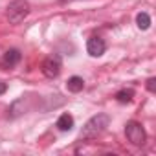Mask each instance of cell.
Instances as JSON below:
<instances>
[{
    "mask_svg": "<svg viewBox=\"0 0 156 156\" xmlns=\"http://www.w3.org/2000/svg\"><path fill=\"white\" fill-rule=\"evenodd\" d=\"M108 123H110L108 114H96V116H92V118L83 125V129H81V132H79V140H92V138H98L99 134H103V132L107 130Z\"/></svg>",
    "mask_w": 156,
    "mask_h": 156,
    "instance_id": "cell-1",
    "label": "cell"
},
{
    "mask_svg": "<svg viewBox=\"0 0 156 156\" xmlns=\"http://www.w3.org/2000/svg\"><path fill=\"white\" fill-rule=\"evenodd\" d=\"M6 15H8V20L11 24H20L30 15V4H28V0H13V2H9Z\"/></svg>",
    "mask_w": 156,
    "mask_h": 156,
    "instance_id": "cell-2",
    "label": "cell"
},
{
    "mask_svg": "<svg viewBox=\"0 0 156 156\" xmlns=\"http://www.w3.org/2000/svg\"><path fill=\"white\" fill-rule=\"evenodd\" d=\"M125 136H127V140L132 145H143L145 140H147V134H145L141 123H138V121H127V125H125Z\"/></svg>",
    "mask_w": 156,
    "mask_h": 156,
    "instance_id": "cell-3",
    "label": "cell"
},
{
    "mask_svg": "<svg viewBox=\"0 0 156 156\" xmlns=\"http://www.w3.org/2000/svg\"><path fill=\"white\" fill-rule=\"evenodd\" d=\"M61 68H62V62H61L59 55H50L42 62V73L46 77H50V79H55V77L61 73Z\"/></svg>",
    "mask_w": 156,
    "mask_h": 156,
    "instance_id": "cell-4",
    "label": "cell"
},
{
    "mask_svg": "<svg viewBox=\"0 0 156 156\" xmlns=\"http://www.w3.org/2000/svg\"><path fill=\"white\" fill-rule=\"evenodd\" d=\"M20 59H22L20 51L17 48H11V50H8L2 55V59H0V68H2V70H11L13 66H17L20 62Z\"/></svg>",
    "mask_w": 156,
    "mask_h": 156,
    "instance_id": "cell-5",
    "label": "cell"
},
{
    "mask_svg": "<svg viewBox=\"0 0 156 156\" xmlns=\"http://www.w3.org/2000/svg\"><path fill=\"white\" fill-rule=\"evenodd\" d=\"M105 41L99 39V37H90L88 42H87V51L92 55V57H101L105 53Z\"/></svg>",
    "mask_w": 156,
    "mask_h": 156,
    "instance_id": "cell-6",
    "label": "cell"
},
{
    "mask_svg": "<svg viewBox=\"0 0 156 156\" xmlns=\"http://www.w3.org/2000/svg\"><path fill=\"white\" fill-rule=\"evenodd\" d=\"M28 110H30V99H28V98H19V99L9 107V110H8L9 114H8V116H9V118H19V116H22V114L28 112Z\"/></svg>",
    "mask_w": 156,
    "mask_h": 156,
    "instance_id": "cell-7",
    "label": "cell"
},
{
    "mask_svg": "<svg viewBox=\"0 0 156 156\" xmlns=\"http://www.w3.org/2000/svg\"><path fill=\"white\" fill-rule=\"evenodd\" d=\"M57 129L62 130V132H68L73 129V118L70 114H61L59 119H57Z\"/></svg>",
    "mask_w": 156,
    "mask_h": 156,
    "instance_id": "cell-8",
    "label": "cell"
},
{
    "mask_svg": "<svg viewBox=\"0 0 156 156\" xmlns=\"http://www.w3.org/2000/svg\"><path fill=\"white\" fill-rule=\"evenodd\" d=\"M66 88H68L70 92H81V90L85 88V81L81 79V77L73 75V77H70V79H68V83H66Z\"/></svg>",
    "mask_w": 156,
    "mask_h": 156,
    "instance_id": "cell-9",
    "label": "cell"
},
{
    "mask_svg": "<svg viewBox=\"0 0 156 156\" xmlns=\"http://www.w3.org/2000/svg\"><path fill=\"white\" fill-rule=\"evenodd\" d=\"M132 98H134V90H132V88H123V90H119V92L116 94V99H118L119 103H130Z\"/></svg>",
    "mask_w": 156,
    "mask_h": 156,
    "instance_id": "cell-10",
    "label": "cell"
},
{
    "mask_svg": "<svg viewBox=\"0 0 156 156\" xmlns=\"http://www.w3.org/2000/svg\"><path fill=\"white\" fill-rule=\"evenodd\" d=\"M136 24H138L140 30H149V28H151V17H149L147 13H138Z\"/></svg>",
    "mask_w": 156,
    "mask_h": 156,
    "instance_id": "cell-11",
    "label": "cell"
},
{
    "mask_svg": "<svg viewBox=\"0 0 156 156\" xmlns=\"http://www.w3.org/2000/svg\"><path fill=\"white\" fill-rule=\"evenodd\" d=\"M154 83H156L154 77H151V79L147 81V90H149V92H154V90H156V88H154Z\"/></svg>",
    "mask_w": 156,
    "mask_h": 156,
    "instance_id": "cell-12",
    "label": "cell"
},
{
    "mask_svg": "<svg viewBox=\"0 0 156 156\" xmlns=\"http://www.w3.org/2000/svg\"><path fill=\"white\" fill-rule=\"evenodd\" d=\"M6 90H8V85H6V83H2V81H0V96H2V94H4Z\"/></svg>",
    "mask_w": 156,
    "mask_h": 156,
    "instance_id": "cell-13",
    "label": "cell"
},
{
    "mask_svg": "<svg viewBox=\"0 0 156 156\" xmlns=\"http://www.w3.org/2000/svg\"><path fill=\"white\" fill-rule=\"evenodd\" d=\"M61 2H62V4H64V2H73V0H61Z\"/></svg>",
    "mask_w": 156,
    "mask_h": 156,
    "instance_id": "cell-14",
    "label": "cell"
}]
</instances>
